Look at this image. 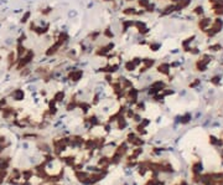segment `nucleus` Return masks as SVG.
Here are the masks:
<instances>
[{
	"mask_svg": "<svg viewBox=\"0 0 223 185\" xmlns=\"http://www.w3.org/2000/svg\"><path fill=\"white\" fill-rule=\"evenodd\" d=\"M164 86H165V83H164L162 81H155L153 83V90L154 91H160Z\"/></svg>",
	"mask_w": 223,
	"mask_h": 185,
	"instance_id": "9d476101",
	"label": "nucleus"
},
{
	"mask_svg": "<svg viewBox=\"0 0 223 185\" xmlns=\"http://www.w3.org/2000/svg\"><path fill=\"white\" fill-rule=\"evenodd\" d=\"M134 26L138 29V31H140V30H143L144 27H146V24L141 21V20H136V21H134Z\"/></svg>",
	"mask_w": 223,
	"mask_h": 185,
	"instance_id": "9b49d317",
	"label": "nucleus"
},
{
	"mask_svg": "<svg viewBox=\"0 0 223 185\" xmlns=\"http://www.w3.org/2000/svg\"><path fill=\"white\" fill-rule=\"evenodd\" d=\"M30 16H31V13H30V11L25 13V14H24V16L21 18V22H26L27 20H29V18H30Z\"/></svg>",
	"mask_w": 223,
	"mask_h": 185,
	"instance_id": "f3484780",
	"label": "nucleus"
},
{
	"mask_svg": "<svg viewBox=\"0 0 223 185\" xmlns=\"http://www.w3.org/2000/svg\"><path fill=\"white\" fill-rule=\"evenodd\" d=\"M136 1H138V5L141 9H146L147 6L150 5V3H151L150 0H136Z\"/></svg>",
	"mask_w": 223,
	"mask_h": 185,
	"instance_id": "ddd939ff",
	"label": "nucleus"
},
{
	"mask_svg": "<svg viewBox=\"0 0 223 185\" xmlns=\"http://www.w3.org/2000/svg\"><path fill=\"white\" fill-rule=\"evenodd\" d=\"M149 47H150V50L151 51H157L160 49V44H157V42H151L149 45Z\"/></svg>",
	"mask_w": 223,
	"mask_h": 185,
	"instance_id": "2eb2a0df",
	"label": "nucleus"
},
{
	"mask_svg": "<svg viewBox=\"0 0 223 185\" xmlns=\"http://www.w3.org/2000/svg\"><path fill=\"white\" fill-rule=\"evenodd\" d=\"M124 68H125L126 71H129V72H130V71H134V70H135V68H136V66H135V65H134V62H133L132 60H129V61H126V62H125V65H124Z\"/></svg>",
	"mask_w": 223,
	"mask_h": 185,
	"instance_id": "1a4fd4ad",
	"label": "nucleus"
},
{
	"mask_svg": "<svg viewBox=\"0 0 223 185\" xmlns=\"http://www.w3.org/2000/svg\"><path fill=\"white\" fill-rule=\"evenodd\" d=\"M145 11H146V13H154V11H155V4L150 3V5L145 9Z\"/></svg>",
	"mask_w": 223,
	"mask_h": 185,
	"instance_id": "dca6fc26",
	"label": "nucleus"
},
{
	"mask_svg": "<svg viewBox=\"0 0 223 185\" xmlns=\"http://www.w3.org/2000/svg\"><path fill=\"white\" fill-rule=\"evenodd\" d=\"M149 31H150V29H149V27H147V26H146V27H144V29H143V30H140V31H139V32H140V34H141V35H146V34H149Z\"/></svg>",
	"mask_w": 223,
	"mask_h": 185,
	"instance_id": "a211bd4d",
	"label": "nucleus"
},
{
	"mask_svg": "<svg viewBox=\"0 0 223 185\" xmlns=\"http://www.w3.org/2000/svg\"><path fill=\"white\" fill-rule=\"evenodd\" d=\"M125 1H133V0H125Z\"/></svg>",
	"mask_w": 223,
	"mask_h": 185,
	"instance_id": "5701e85b",
	"label": "nucleus"
},
{
	"mask_svg": "<svg viewBox=\"0 0 223 185\" xmlns=\"http://www.w3.org/2000/svg\"><path fill=\"white\" fill-rule=\"evenodd\" d=\"M120 82H123V83H124V86H132V82L128 81L126 78H120Z\"/></svg>",
	"mask_w": 223,
	"mask_h": 185,
	"instance_id": "6ab92c4d",
	"label": "nucleus"
},
{
	"mask_svg": "<svg viewBox=\"0 0 223 185\" xmlns=\"http://www.w3.org/2000/svg\"><path fill=\"white\" fill-rule=\"evenodd\" d=\"M193 13H195V14H202V13H203V10H202V8H200V6H197V8L195 9Z\"/></svg>",
	"mask_w": 223,
	"mask_h": 185,
	"instance_id": "412c9836",
	"label": "nucleus"
},
{
	"mask_svg": "<svg viewBox=\"0 0 223 185\" xmlns=\"http://www.w3.org/2000/svg\"><path fill=\"white\" fill-rule=\"evenodd\" d=\"M178 10V6L177 4H171V5H167L165 8L162 9V11L160 13V16H165V15H169V14L174 13V11H177Z\"/></svg>",
	"mask_w": 223,
	"mask_h": 185,
	"instance_id": "39448f33",
	"label": "nucleus"
},
{
	"mask_svg": "<svg viewBox=\"0 0 223 185\" xmlns=\"http://www.w3.org/2000/svg\"><path fill=\"white\" fill-rule=\"evenodd\" d=\"M134 26V21L133 20H122V27H123V31H126L129 30V27Z\"/></svg>",
	"mask_w": 223,
	"mask_h": 185,
	"instance_id": "6e6552de",
	"label": "nucleus"
},
{
	"mask_svg": "<svg viewBox=\"0 0 223 185\" xmlns=\"http://www.w3.org/2000/svg\"><path fill=\"white\" fill-rule=\"evenodd\" d=\"M101 34H102L101 31H94V32H92V34H91V35H89V37H91V39H92L91 41H97V39H98V36H99V35H101Z\"/></svg>",
	"mask_w": 223,
	"mask_h": 185,
	"instance_id": "4468645a",
	"label": "nucleus"
},
{
	"mask_svg": "<svg viewBox=\"0 0 223 185\" xmlns=\"http://www.w3.org/2000/svg\"><path fill=\"white\" fill-rule=\"evenodd\" d=\"M63 45H64L63 42H61L60 40L56 39V41H55L52 45H51L49 49L46 50V56H53V55H56L58 51H60L63 47Z\"/></svg>",
	"mask_w": 223,
	"mask_h": 185,
	"instance_id": "f257e3e1",
	"label": "nucleus"
},
{
	"mask_svg": "<svg viewBox=\"0 0 223 185\" xmlns=\"http://www.w3.org/2000/svg\"><path fill=\"white\" fill-rule=\"evenodd\" d=\"M51 13H52V9L51 8H46L45 10H42V15H49Z\"/></svg>",
	"mask_w": 223,
	"mask_h": 185,
	"instance_id": "aec40b11",
	"label": "nucleus"
},
{
	"mask_svg": "<svg viewBox=\"0 0 223 185\" xmlns=\"http://www.w3.org/2000/svg\"><path fill=\"white\" fill-rule=\"evenodd\" d=\"M113 49H114V44L108 42L107 45H103L101 47H98V50L95 51V55L99 56V57H105L111 51H113Z\"/></svg>",
	"mask_w": 223,
	"mask_h": 185,
	"instance_id": "f03ea898",
	"label": "nucleus"
},
{
	"mask_svg": "<svg viewBox=\"0 0 223 185\" xmlns=\"http://www.w3.org/2000/svg\"><path fill=\"white\" fill-rule=\"evenodd\" d=\"M122 13L124 14V15H126V16H139V15H143V14H144L143 10H141V11H138L135 8H130V6L125 8L124 10H122Z\"/></svg>",
	"mask_w": 223,
	"mask_h": 185,
	"instance_id": "20e7f679",
	"label": "nucleus"
},
{
	"mask_svg": "<svg viewBox=\"0 0 223 185\" xmlns=\"http://www.w3.org/2000/svg\"><path fill=\"white\" fill-rule=\"evenodd\" d=\"M155 65V60L154 59H143L141 66H140V72H145L149 68H151Z\"/></svg>",
	"mask_w": 223,
	"mask_h": 185,
	"instance_id": "7ed1b4c3",
	"label": "nucleus"
},
{
	"mask_svg": "<svg viewBox=\"0 0 223 185\" xmlns=\"http://www.w3.org/2000/svg\"><path fill=\"white\" fill-rule=\"evenodd\" d=\"M103 1H112V3H113L114 0H103Z\"/></svg>",
	"mask_w": 223,
	"mask_h": 185,
	"instance_id": "4be33fe9",
	"label": "nucleus"
},
{
	"mask_svg": "<svg viewBox=\"0 0 223 185\" xmlns=\"http://www.w3.org/2000/svg\"><path fill=\"white\" fill-rule=\"evenodd\" d=\"M102 35L104 36V37H107V39H113V37H114V34L112 32V30L109 29V27H107L105 30H103Z\"/></svg>",
	"mask_w": 223,
	"mask_h": 185,
	"instance_id": "f8f14e48",
	"label": "nucleus"
},
{
	"mask_svg": "<svg viewBox=\"0 0 223 185\" xmlns=\"http://www.w3.org/2000/svg\"><path fill=\"white\" fill-rule=\"evenodd\" d=\"M82 76H83V71L82 70H73L68 75V78L72 81H80Z\"/></svg>",
	"mask_w": 223,
	"mask_h": 185,
	"instance_id": "0eeeda50",
	"label": "nucleus"
},
{
	"mask_svg": "<svg viewBox=\"0 0 223 185\" xmlns=\"http://www.w3.org/2000/svg\"><path fill=\"white\" fill-rule=\"evenodd\" d=\"M156 70H157V72H160L162 75H169L170 70H171V65L167 63V62H162V63H160L159 66L156 67Z\"/></svg>",
	"mask_w": 223,
	"mask_h": 185,
	"instance_id": "423d86ee",
	"label": "nucleus"
}]
</instances>
